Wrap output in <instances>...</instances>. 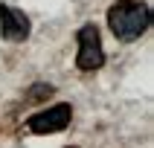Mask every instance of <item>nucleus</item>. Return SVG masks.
I'll return each instance as SVG.
<instances>
[{"label":"nucleus","mask_w":154,"mask_h":148,"mask_svg":"<svg viewBox=\"0 0 154 148\" xmlns=\"http://www.w3.org/2000/svg\"><path fill=\"white\" fill-rule=\"evenodd\" d=\"M108 26L119 41H137L151 26V9L137 0H119L108 9Z\"/></svg>","instance_id":"f257e3e1"},{"label":"nucleus","mask_w":154,"mask_h":148,"mask_svg":"<svg viewBox=\"0 0 154 148\" xmlns=\"http://www.w3.org/2000/svg\"><path fill=\"white\" fill-rule=\"evenodd\" d=\"M73 119V107L67 102L61 104H52L47 110H38L26 119V131L29 134H38V137H47V134H61V131L70 125Z\"/></svg>","instance_id":"7ed1b4c3"},{"label":"nucleus","mask_w":154,"mask_h":148,"mask_svg":"<svg viewBox=\"0 0 154 148\" xmlns=\"http://www.w3.org/2000/svg\"><path fill=\"white\" fill-rule=\"evenodd\" d=\"M50 96H52V84H44V81H38V84H35L32 90L26 93V99H29V102H35V99H50Z\"/></svg>","instance_id":"39448f33"},{"label":"nucleus","mask_w":154,"mask_h":148,"mask_svg":"<svg viewBox=\"0 0 154 148\" xmlns=\"http://www.w3.org/2000/svg\"><path fill=\"white\" fill-rule=\"evenodd\" d=\"M29 29H32V23H29V17L20 9L0 3V35H3V41H12V44L26 41Z\"/></svg>","instance_id":"20e7f679"},{"label":"nucleus","mask_w":154,"mask_h":148,"mask_svg":"<svg viewBox=\"0 0 154 148\" xmlns=\"http://www.w3.org/2000/svg\"><path fill=\"white\" fill-rule=\"evenodd\" d=\"M79 41V52H76V67L82 73H90V70H99L105 64V50H102V38H99V29L96 23H85L76 32Z\"/></svg>","instance_id":"f03ea898"}]
</instances>
